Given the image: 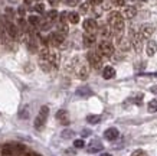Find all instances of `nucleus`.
Segmentation results:
<instances>
[{
    "instance_id": "obj_1",
    "label": "nucleus",
    "mask_w": 157,
    "mask_h": 156,
    "mask_svg": "<svg viewBox=\"0 0 157 156\" xmlns=\"http://www.w3.org/2000/svg\"><path fill=\"white\" fill-rule=\"evenodd\" d=\"M108 23H109V28L113 29V32L115 33L117 39H120L123 36V32H124V18L123 14L120 12H111L108 16Z\"/></svg>"
},
{
    "instance_id": "obj_2",
    "label": "nucleus",
    "mask_w": 157,
    "mask_h": 156,
    "mask_svg": "<svg viewBox=\"0 0 157 156\" xmlns=\"http://www.w3.org/2000/svg\"><path fill=\"white\" fill-rule=\"evenodd\" d=\"M0 20H2V23H3L6 32H7V35H9L10 38L17 39V36H19V29H17V26L13 23V20L7 19L5 14H3V16H0Z\"/></svg>"
},
{
    "instance_id": "obj_3",
    "label": "nucleus",
    "mask_w": 157,
    "mask_h": 156,
    "mask_svg": "<svg viewBox=\"0 0 157 156\" xmlns=\"http://www.w3.org/2000/svg\"><path fill=\"white\" fill-rule=\"evenodd\" d=\"M48 114H49V109L48 106H42L40 107V110H39L38 116H36V118H35V129H38V130H40V129L45 126V123H46V118H48Z\"/></svg>"
},
{
    "instance_id": "obj_4",
    "label": "nucleus",
    "mask_w": 157,
    "mask_h": 156,
    "mask_svg": "<svg viewBox=\"0 0 157 156\" xmlns=\"http://www.w3.org/2000/svg\"><path fill=\"white\" fill-rule=\"evenodd\" d=\"M98 54L104 55V57H111L114 54V45L111 42H108V41H102L98 45Z\"/></svg>"
},
{
    "instance_id": "obj_5",
    "label": "nucleus",
    "mask_w": 157,
    "mask_h": 156,
    "mask_svg": "<svg viewBox=\"0 0 157 156\" xmlns=\"http://www.w3.org/2000/svg\"><path fill=\"white\" fill-rule=\"evenodd\" d=\"M88 62H90V65L92 68H95V70H100L101 66H102V58H101L100 54H97V52H88Z\"/></svg>"
},
{
    "instance_id": "obj_6",
    "label": "nucleus",
    "mask_w": 157,
    "mask_h": 156,
    "mask_svg": "<svg viewBox=\"0 0 157 156\" xmlns=\"http://www.w3.org/2000/svg\"><path fill=\"white\" fill-rule=\"evenodd\" d=\"M82 26H84V30L86 33H95L97 29H98V25H97V22L94 19H85Z\"/></svg>"
},
{
    "instance_id": "obj_7",
    "label": "nucleus",
    "mask_w": 157,
    "mask_h": 156,
    "mask_svg": "<svg viewBox=\"0 0 157 156\" xmlns=\"http://www.w3.org/2000/svg\"><path fill=\"white\" fill-rule=\"evenodd\" d=\"M154 33V26L153 25H143L141 28H140V35L143 36L144 39H148V38H151V35Z\"/></svg>"
},
{
    "instance_id": "obj_8",
    "label": "nucleus",
    "mask_w": 157,
    "mask_h": 156,
    "mask_svg": "<svg viewBox=\"0 0 157 156\" xmlns=\"http://www.w3.org/2000/svg\"><path fill=\"white\" fill-rule=\"evenodd\" d=\"M102 143L98 140V139H95V140H92V142L88 145V147H86V152L88 153H97V152H101L102 150Z\"/></svg>"
},
{
    "instance_id": "obj_9",
    "label": "nucleus",
    "mask_w": 157,
    "mask_h": 156,
    "mask_svg": "<svg viewBox=\"0 0 157 156\" xmlns=\"http://www.w3.org/2000/svg\"><path fill=\"white\" fill-rule=\"evenodd\" d=\"M63 41H65V35H62L59 32H53L51 35V38H49V42L55 45V46H59L61 43H63Z\"/></svg>"
},
{
    "instance_id": "obj_10",
    "label": "nucleus",
    "mask_w": 157,
    "mask_h": 156,
    "mask_svg": "<svg viewBox=\"0 0 157 156\" xmlns=\"http://www.w3.org/2000/svg\"><path fill=\"white\" fill-rule=\"evenodd\" d=\"M134 45V49H136V52H141V48H143V36L140 35V32L138 33H133V42H131Z\"/></svg>"
},
{
    "instance_id": "obj_11",
    "label": "nucleus",
    "mask_w": 157,
    "mask_h": 156,
    "mask_svg": "<svg viewBox=\"0 0 157 156\" xmlns=\"http://www.w3.org/2000/svg\"><path fill=\"white\" fill-rule=\"evenodd\" d=\"M76 75H78V78H81V80H85L86 77H88V74H90V68L86 65H84V64H81V65L76 66Z\"/></svg>"
},
{
    "instance_id": "obj_12",
    "label": "nucleus",
    "mask_w": 157,
    "mask_h": 156,
    "mask_svg": "<svg viewBox=\"0 0 157 156\" xmlns=\"http://www.w3.org/2000/svg\"><path fill=\"white\" fill-rule=\"evenodd\" d=\"M118 136H120V133H118V130H117L115 127H109V129H107V130L104 132V137L107 139V140H111V142L115 140Z\"/></svg>"
},
{
    "instance_id": "obj_13",
    "label": "nucleus",
    "mask_w": 157,
    "mask_h": 156,
    "mask_svg": "<svg viewBox=\"0 0 157 156\" xmlns=\"http://www.w3.org/2000/svg\"><path fill=\"white\" fill-rule=\"evenodd\" d=\"M82 41H84V45L85 46H92L94 43H95V33H84V38H82Z\"/></svg>"
},
{
    "instance_id": "obj_14",
    "label": "nucleus",
    "mask_w": 157,
    "mask_h": 156,
    "mask_svg": "<svg viewBox=\"0 0 157 156\" xmlns=\"http://www.w3.org/2000/svg\"><path fill=\"white\" fill-rule=\"evenodd\" d=\"M13 152H14V145H10V143H6L2 146V156H13Z\"/></svg>"
},
{
    "instance_id": "obj_15",
    "label": "nucleus",
    "mask_w": 157,
    "mask_h": 156,
    "mask_svg": "<svg viewBox=\"0 0 157 156\" xmlns=\"http://www.w3.org/2000/svg\"><path fill=\"white\" fill-rule=\"evenodd\" d=\"M56 118L62 124H69V116H68L67 110H59L56 113Z\"/></svg>"
},
{
    "instance_id": "obj_16",
    "label": "nucleus",
    "mask_w": 157,
    "mask_h": 156,
    "mask_svg": "<svg viewBox=\"0 0 157 156\" xmlns=\"http://www.w3.org/2000/svg\"><path fill=\"white\" fill-rule=\"evenodd\" d=\"M146 52H147L148 57H153L157 52V42L156 41H148L147 46H146Z\"/></svg>"
},
{
    "instance_id": "obj_17",
    "label": "nucleus",
    "mask_w": 157,
    "mask_h": 156,
    "mask_svg": "<svg viewBox=\"0 0 157 156\" xmlns=\"http://www.w3.org/2000/svg\"><path fill=\"white\" fill-rule=\"evenodd\" d=\"M102 77H104L105 80H111V78H114L115 77V70L113 66H105L104 70H102Z\"/></svg>"
},
{
    "instance_id": "obj_18",
    "label": "nucleus",
    "mask_w": 157,
    "mask_h": 156,
    "mask_svg": "<svg viewBox=\"0 0 157 156\" xmlns=\"http://www.w3.org/2000/svg\"><path fill=\"white\" fill-rule=\"evenodd\" d=\"M136 14H137V9H136L134 6H128V7L124 9V16H125L127 19H133Z\"/></svg>"
},
{
    "instance_id": "obj_19",
    "label": "nucleus",
    "mask_w": 157,
    "mask_h": 156,
    "mask_svg": "<svg viewBox=\"0 0 157 156\" xmlns=\"http://www.w3.org/2000/svg\"><path fill=\"white\" fill-rule=\"evenodd\" d=\"M48 59H49V62L52 64V66H55V68L59 65V55H58L56 52H51Z\"/></svg>"
},
{
    "instance_id": "obj_20",
    "label": "nucleus",
    "mask_w": 157,
    "mask_h": 156,
    "mask_svg": "<svg viewBox=\"0 0 157 156\" xmlns=\"http://www.w3.org/2000/svg\"><path fill=\"white\" fill-rule=\"evenodd\" d=\"M25 153H26V147L23 145H14L13 156H25Z\"/></svg>"
},
{
    "instance_id": "obj_21",
    "label": "nucleus",
    "mask_w": 157,
    "mask_h": 156,
    "mask_svg": "<svg viewBox=\"0 0 157 156\" xmlns=\"http://www.w3.org/2000/svg\"><path fill=\"white\" fill-rule=\"evenodd\" d=\"M100 30H101V36L104 38V41L105 39H108L109 36H111V32H113V29L109 28V26H102Z\"/></svg>"
},
{
    "instance_id": "obj_22",
    "label": "nucleus",
    "mask_w": 157,
    "mask_h": 156,
    "mask_svg": "<svg viewBox=\"0 0 157 156\" xmlns=\"http://www.w3.org/2000/svg\"><path fill=\"white\" fill-rule=\"evenodd\" d=\"M76 94L81 95V97H90V95L92 94V91H91L88 87H82V88H78Z\"/></svg>"
},
{
    "instance_id": "obj_23",
    "label": "nucleus",
    "mask_w": 157,
    "mask_h": 156,
    "mask_svg": "<svg viewBox=\"0 0 157 156\" xmlns=\"http://www.w3.org/2000/svg\"><path fill=\"white\" fill-rule=\"evenodd\" d=\"M68 22H71V23H78L79 22V14L76 13V12H71V13L68 14Z\"/></svg>"
},
{
    "instance_id": "obj_24",
    "label": "nucleus",
    "mask_w": 157,
    "mask_h": 156,
    "mask_svg": "<svg viewBox=\"0 0 157 156\" xmlns=\"http://www.w3.org/2000/svg\"><path fill=\"white\" fill-rule=\"evenodd\" d=\"M86 122L90 124H97L101 122V116H97V114H91V116H88L86 117Z\"/></svg>"
},
{
    "instance_id": "obj_25",
    "label": "nucleus",
    "mask_w": 157,
    "mask_h": 156,
    "mask_svg": "<svg viewBox=\"0 0 157 156\" xmlns=\"http://www.w3.org/2000/svg\"><path fill=\"white\" fill-rule=\"evenodd\" d=\"M58 18H59V13H58L56 10H51V12H48V14H46V20H49V22H55Z\"/></svg>"
},
{
    "instance_id": "obj_26",
    "label": "nucleus",
    "mask_w": 157,
    "mask_h": 156,
    "mask_svg": "<svg viewBox=\"0 0 157 156\" xmlns=\"http://www.w3.org/2000/svg\"><path fill=\"white\" fill-rule=\"evenodd\" d=\"M29 23L32 25V26H40V23H42V20L39 19L38 16H35V14H32V16H29Z\"/></svg>"
},
{
    "instance_id": "obj_27",
    "label": "nucleus",
    "mask_w": 157,
    "mask_h": 156,
    "mask_svg": "<svg viewBox=\"0 0 157 156\" xmlns=\"http://www.w3.org/2000/svg\"><path fill=\"white\" fill-rule=\"evenodd\" d=\"M118 46L123 49V51H127L130 48V42L127 41V39H123V38H120L118 39Z\"/></svg>"
},
{
    "instance_id": "obj_28",
    "label": "nucleus",
    "mask_w": 157,
    "mask_h": 156,
    "mask_svg": "<svg viewBox=\"0 0 157 156\" xmlns=\"http://www.w3.org/2000/svg\"><path fill=\"white\" fill-rule=\"evenodd\" d=\"M147 109H148V111H150V113H156V111H157V98L151 100V101L148 103Z\"/></svg>"
},
{
    "instance_id": "obj_29",
    "label": "nucleus",
    "mask_w": 157,
    "mask_h": 156,
    "mask_svg": "<svg viewBox=\"0 0 157 156\" xmlns=\"http://www.w3.org/2000/svg\"><path fill=\"white\" fill-rule=\"evenodd\" d=\"M40 66H42L43 71H51V66H52V64L49 62V59H40Z\"/></svg>"
},
{
    "instance_id": "obj_30",
    "label": "nucleus",
    "mask_w": 157,
    "mask_h": 156,
    "mask_svg": "<svg viewBox=\"0 0 157 156\" xmlns=\"http://www.w3.org/2000/svg\"><path fill=\"white\" fill-rule=\"evenodd\" d=\"M58 32L67 36V35H68V26H67V23H61V22H59V23H58Z\"/></svg>"
},
{
    "instance_id": "obj_31",
    "label": "nucleus",
    "mask_w": 157,
    "mask_h": 156,
    "mask_svg": "<svg viewBox=\"0 0 157 156\" xmlns=\"http://www.w3.org/2000/svg\"><path fill=\"white\" fill-rule=\"evenodd\" d=\"M51 28H52V22H49V20H43L40 23V29L42 30H49Z\"/></svg>"
},
{
    "instance_id": "obj_32",
    "label": "nucleus",
    "mask_w": 157,
    "mask_h": 156,
    "mask_svg": "<svg viewBox=\"0 0 157 156\" xmlns=\"http://www.w3.org/2000/svg\"><path fill=\"white\" fill-rule=\"evenodd\" d=\"M74 146H75L76 149H81V147L85 146V142H84L82 139H76V140H74Z\"/></svg>"
},
{
    "instance_id": "obj_33",
    "label": "nucleus",
    "mask_w": 157,
    "mask_h": 156,
    "mask_svg": "<svg viewBox=\"0 0 157 156\" xmlns=\"http://www.w3.org/2000/svg\"><path fill=\"white\" fill-rule=\"evenodd\" d=\"M68 12H62L61 14H59V22H61V23H67L68 22Z\"/></svg>"
},
{
    "instance_id": "obj_34",
    "label": "nucleus",
    "mask_w": 157,
    "mask_h": 156,
    "mask_svg": "<svg viewBox=\"0 0 157 156\" xmlns=\"http://www.w3.org/2000/svg\"><path fill=\"white\" fill-rule=\"evenodd\" d=\"M33 10L38 12V13H43V12H45V6H43L42 3H38V5L33 6Z\"/></svg>"
},
{
    "instance_id": "obj_35",
    "label": "nucleus",
    "mask_w": 157,
    "mask_h": 156,
    "mask_svg": "<svg viewBox=\"0 0 157 156\" xmlns=\"http://www.w3.org/2000/svg\"><path fill=\"white\" fill-rule=\"evenodd\" d=\"M88 10H90V3H82L79 6V12L81 13H88Z\"/></svg>"
},
{
    "instance_id": "obj_36",
    "label": "nucleus",
    "mask_w": 157,
    "mask_h": 156,
    "mask_svg": "<svg viewBox=\"0 0 157 156\" xmlns=\"http://www.w3.org/2000/svg\"><path fill=\"white\" fill-rule=\"evenodd\" d=\"M72 136H74V132L69 130V129H67V130L62 132V137H63V139H69V137H72Z\"/></svg>"
},
{
    "instance_id": "obj_37",
    "label": "nucleus",
    "mask_w": 157,
    "mask_h": 156,
    "mask_svg": "<svg viewBox=\"0 0 157 156\" xmlns=\"http://www.w3.org/2000/svg\"><path fill=\"white\" fill-rule=\"evenodd\" d=\"M113 5L117 6V7H123L125 5V0H113Z\"/></svg>"
},
{
    "instance_id": "obj_38",
    "label": "nucleus",
    "mask_w": 157,
    "mask_h": 156,
    "mask_svg": "<svg viewBox=\"0 0 157 156\" xmlns=\"http://www.w3.org/2000/svg\"><path fill=\"white\" fill-rule=\"evenodd\" d=\"M78 2H79V0H65V3H67L68 6H76Z\"/></svg>"
},
{
    "instance_id": "obj_39",
    "label": "nucleus",
    "mask_w": 157,
    "mask_h": 156,
    "mask_svg": "<svg viewBox=\"0 0 157 156\" xmlns=\"http://www.w3.org/2000/svg\"><path fill=\"white\" fill-rule=\"evenodd\" d=\"M101 3H102V0H90V5H92V6H98Z\"/></svg>"
},
{
    "instance_id": "obj_40",
    "label": "nucleus",
    "mask_w": 157,
    "mask_h": 156,
    "mask_svg": "<svg viewBox=\"0 0 157 156\" xmlns=\"http://www.w3.org/2000/svg\"><path fill=\"white\" fill-rule=\"evenodd\" d=\"M25 12H26V9H25L23 6H20V7H19V14H20V18H22V16L25 14Z\"/></svg>"
},
{
    "instance_id": "obj_41",
    "label": "nucleus",
    "mask_w": 157,
    "mask_h": 156,
    "mask_svg": "<svg viewBox=\"0 0 157 156\" xmlns=\"http://www.w3.org/2000/svg\"><path fill=\"white\" fill-rule=\"evenodd\" d=\"M25 156H40V155H38V153H33V152H26V153H25Z\"/></svg>"
},
{
    "instance_id": "obj_42",
    "label": "nucleus",
    "mask_w": 157,
    "mask_h": 156,
    "mask_svg": "<svg viewBox=\"0 0 157 156\" xmlns=\"http://www.w3.org/2000/svg\"><path fill=\"white\" fill-rule=\"evenodd\" d=\"M150 90H151V93H154V94H157V85H153L151 88H150Z\"/></svg>"
},
{
    "instance_id": "obj_43",
    "label": "nucleus",
    "mask_w": 157,
    "mask_h": 156,
    "mask_svg": "<svg viewBox=\"0 0 157 156\" xmlns=\"http://www.w3.org/2000/svg\"><path fill=\"white\" fill-rule=\"evenodd\" d=\"M133 156H146V155H144L143 152H136V153H134Z\"/></svg>"
},
{
    "instance_id": "obj_44",
    "label": "nucleus",
    "mask_w": 157,
    "mask_h": 156,
    "mask_svg": "<svg viewBox=\"0 0 157 156\" xmlns=\"http://www.w3.org/2000/svg\"><path fill=\"white\" fill-rule=\"evenodd\" d=\"M88 134H90V130H84L82 132V136H88Z\"/></svg>"
},
{
    "instance_id": "obj_45",
    "label": "nucleus",
    "mask_w": 157,
    "mask_h": 156,
    "mask_svg": "<svg viewBox=\"0 0 157 156\" xmlns=\"http://www.w3.org/2000/svg\"><path fill=\"white\" fill-rule=\"evenodd\" d=\"M49 2H51L52 5H56V2H59V0H49Z\"/></svg>"
},
{
    "instance_id": "obj_46",
    "label": "nucleus",
    "mask_w": 157,
    "mask_h": 156,
    "mask_svg": "<svg viewBox=\"0 0 157 156\" xmlns=\"http://www.w3.org/2000/svg\"><path fill=\"white\" fill-rule=\"evenodd\" d=\"M101 156H111V155H108V153H104V155H101Z\"/></svg>"
}]
</instances>
